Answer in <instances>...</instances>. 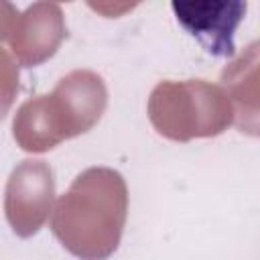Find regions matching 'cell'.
Here are the masks:
<instances>
[{"label":"cell","mask_w":260,"mask_h":260,"mask_svg":"<svg viewBox=\"0 0 260 260\" xmlns=\"http://www.w3.org/2000/svg\"><path fill=\"white\" fill-rule=\"evenodd\" d=\"M177 22L213 57L236 53V28L244 20L246 2H173Z\"/></svg>","instance_id":"cell-1"}]
</instances>
